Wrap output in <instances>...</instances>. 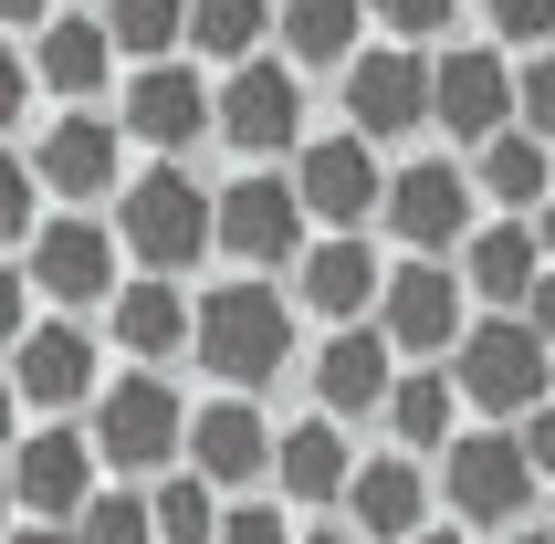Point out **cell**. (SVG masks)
<instances>
[{
	"label": "cell",
	"mask_w": 555,
	"mask_h": 544,
	"mask_svg": "<svg viewBox=\"0 0 555 544\" xmlns=\"http://www.w3.org/2000/svg\"><path fill=\"white\" fill-rule=\"evenodd\" d=\"M199 366H210L231 398L273 388L283 366H294V303H283L273 283H251V272L210 283V294H199Z\"/></svg>",
	"instance_id": "obj_1"
},
{
	"label": "cell",
	"mask_w": 555,
	"mask_h": 544,
	"mask_svg": "<svg viewBox=\"0 0 555 544\" xmlns=\"http://www.w3.org/2000/svg\"><path fill=\"white\" fill-rule=\"evenodd\" d=\"M116 242L126 262H147V283H168V272H189L199 251H220V199L189 168H147V179L116 199Z\"/></svg>",
	"instance_id": "obj_2"
},
{
	"label": "cell",
	"mask_w": 555,
	"mask_h": 544,
	"mask_svg": "<svg viewBox=\"0 0 555 544\" xmlns=\"http://www.w3.org/2000/svg\"><path fill=\"white\" fill-rule=\"evenodd\" d=\"M451 388H462V409H482V419H534V409H555V346L525 314H493V325L462 335Z\"/></svg>",
	"instance_id": "obj_3"
},
{
	"label": "cell",
	"mask_w": 555,
	"mask_h": 544,
	"mask_svg": "<svg viewBox=\"0 0 555 544\" xmlns=\"http://www.w3.org/2000/svg\"><path fill=\"white\" fill-rule=\"evenodd\" d=\"M420 126H440V63L430 53L377 42V53L346 63V137L388 147V137H420Z\"/></svg>",
	"instance_id": "obj_4"
},
{
	"label": "cell",
	"mask_w": 555,
	"mask_h": 544,
	"mask_svg": "<svg viewBox=\"0 0 555 544\" xmlns=\"http://www.w3.org/2000/svg\"><path fill=\"white\" fill-rule=\"evenodd\" d=\"M534 482H545V471L525 461V440H514V429H472V440H451V451H440V503H451L462 523H482L493 544L514 534V514L534 503Z\"/></svg>",
	"instance_id": "obj_5"
},
{
	"label": "cell",
	"mask_w": 555,
	"mask_h": 544,
	"mask_svg": "<svg viewBox=\"0 0 555 544\" xmlns=\"http://www.w3.org/2000/svg\"><path fill=\"white\" fill-rule=\"evenodd\" d=\"M305 231H314V220H305V189L273 179V168H242V179L220 189V251H231L251 283H262L273 262H305V251H314Z\"/></svg>",
	"instance_id": "obj_6"
},
{
	"label": "cell",
	"mask_w": 555,
	"mask_h": 544,
	"mask_svg": "<svg viewBox=\"0 0 555 544\" xmlns=\"http://www.w3.org/2000/svg\"><path fill=\"white\" fill-rule=\"evenodd\" d=\"M126 147H147L157 168H179L199 137H220V85H199L189 63H147V74H126Z\"/></svg>",
	"instance_id": "obj_7"
},
{
	"label": "cell",
	"mask_w": 555,
	"mask_h": 544,
	"mask_svg": "<svg viewBox=\"0 0 555 544\" xmlns=\"http://www.w3.org/2000/svg\"><path fill=\"white\" fill-rule=\"evenodd\" d=\"M94 429H63V419H42V429H22V451H11V503H22L31 523H85L94 514Z\"/></svg>",
	"instance_id": "obj_8"
},
{
	"label": "cell",
	"mask_w": 555,
	"mask_h": 544,
	"mask_svg": "<svg viewBox=\"0 0 555 544\" xmlns=\"http://www.w3.org/2000/svg\"><path fill=\"white\" fill-rule=\"evenodd\" d=\"M116 262H126V242L105 231V220H85V210H53V231L22 251V272L63 303V314H85V303H105V314H116V294H126Z\"/></svg>",
	"instance_id": "obj_9"
},
{
	"label": "cell",
	"mask_w": 555,
	"mask_h": 544,
	"mask_svg": "<svg viewBox=\"0 0 555 544\" xmlns=\"http://www.w3.org/2000/svg\"><path fill=\"white\" fill-rule=\"evenodd\" d=\"M220 147L242 157H305V74L294 63H242V74H220Z\"/></svg>",
	"instance_id": "obj_10"
},
{
	"label": "cell",
	"mask_w": 555,
	"mask_h": 544,
	"mask_svg": "<svg viewBox=\"0 0 555 544\" xmlns=\"http://www.w3.org/2000/svg\"><path fill=\"white\" fill-rule=\"evenodd\" d=\"M440 126H451L472 157L525 126V74L503 63V42H462V53H440Z\"/></svg>",
	"instance_id": "obj_11"
},
{
	"label": "cell",
	"mask_w": 555,
	"mask_h": 544,
	"mask_svg": "<svg viewBox=\"0 0 555 544\" xmlns=\"http://www.w3.org/2000/svg\"><path fill=\"white\" fill-rule=\"evenodd\" d=\"M472 168H451V157H420V168H399L388 179V231L409 242V262H430V251H472Z\"/></svg>",
	"instance_id": "obj_12"
},
{
	"label": "cell",
	"mask_w": 555,
	"mask_h": 544,
	"mask_svg": "<svg viewBox=\"0 0 555 544\" xmlns=\"http://www.w3.org/2000/svg\"><path fill=\"white\" fill-rule=\"evenodd\" d=\"M189 419H199V409H179L168 377H116V388L94 398V451L116 461V471H157V461L189 440Z\"/></svg>",
	"instance_id": "obj_13"
},
{
	"label": "cell",
	"mask_w": 555,
	"mask_h": 544,
	"mask_svg": "<svg viewBox=\"0 0 555 544\" xmlns=\"http://www.w3.org/2000/svg\"><path fill=\"white\" fill-rule=\"evenodd\" d=\"M294 189H305V220H325L336 242H357V220L388 210V168H377L367 137H314L294 157Z\"/></svg>",
	"instance_id": "obj_14"
},
{
	"label": "cell",
	"mask_w": 555,
	"mask_h": 544,
	"mask_svg": "<svg viewBox=\"0 0 555 544\" xmlns=\"http://www.w3.org/2000/svg\"><path fill=\"white\" fill-rule=\"evenodd\" d=\"M462 303H472V283L462 272H440V262H399L388 272V303H377V335L388 346H409V357H462Z\"/></svg>",
	"instance_id": "obj_15"
},
{
	"label": "cell",
	"mask_w": 555,
	"mask_h": 544,
	"mask_svg": "<svg viewBox=\"0 0 555 544\" xmlns=\"http://www.w3.org/2000/svg\"><path fill=\"white\" fill-rule=\"evenodd\" d=\"M116 157H126V126L85 116V105H63L42 137H31V168H42V189H53L63 210H85V199H105L116 189Z\"/></svg>",
	"instance_id": "obj_16"
},
{
	"label": "cell",
	"mask_w": 555,
	"mask_h": 544,
	"mask_svg": "<svg viewBox=\"0 0 555 544\" xmlns=\"http://www.w3.org/2000/svg\"><path fill=\"white\" fill-rule=\"evenodd\" d=\"M399 398V377H388V335L377 325H346V335H325L314 346V409L325 419H367V409H388Z\"/></svg>",
	"instance_id": "obj_17"
},
{
	"label": "cell",
	"mask_w": 555,
	"mask_h": 544,
	"mask_svg": "<svg viewBox=\"0 0 555 544\" xmlns=\"http://www.w3.org/2000/svg\"><path fill=\"white\" fill-rule=\"evenodd\" d=\"M189 461H199V482H210V492H242L251 471H273V461H283V440L262 429L251 398H210V409L189 419Z\"/></svg>",
	"instance_id": "obj_18"
},
{
	"label": "cell",
	"mask_w": 555,
	"mask_h": 544,
	"mask_svg": "<svg viewBox=\"0 0 555 544\" xmlns=\"http://www.w3.org/2000/svg\"><path fill=\"white\" fill-rule=\"evenodd\" d=\"M11 388H22V409H85L94 398V335L85 325H31L22 346H11Z\"/></svg>",
	"instance_id": "obj_19"
},
{
	"label": "cell",
	"mask_w": 555,
	"mask_h": 544,
	"mask_svg": "<svg viewBox=\"0 0 555 544\" xmlns=\"http://www.w3.org/2000/svg\"><path fill=\"white\" fill-rule=\"evenodd\" d=\"M294 303L305 314H325V325H357V314H377L388 303V272H377V251L367 242H314L305 262H294Z\"/></svg>",
	"instance_id": "obj_20"
},
{
	"label": "cell",
	"mask_w": 555,
	"mask_h": 544,
	"mask_svg": "<svg viewBox=\"0 0 555 544\" xmlns=\"http://www.w3.org/2000/svg\"><path fill=\"white\" fill-rule=\"evenodd\" d=\"M545 272H555V262H545V242H534L525 220H493V231H472V251H462L472 303H493V314H525Z\"/></svg>",
	"instance_id": "obj_21"
},
{
	"label": "cell",
	"mask_w": 555,
	"mask_h": 544,
	"mask_svg": "<svg viewBox=\"0 0 555 544\" xmlns=\"http://www.w3.org/2000/svg\"><path fill=\"white\" fill-rule=\"evenodd\" d=\"M357 31H367V0H283V63L294 74H346L367 53Z\"/></svg>",
	"instance_id": "obj_22"
},
{
	"label": "cell",
	"mask_w": 555,
	"mask_h": 544,
	"mask_svg": "<svg viewBox=\"0 0 555 544\" xmlns=\"http://www.w3.org/2000/svg\"><path fill=\"white\" fill-rule=\"evenodd\" d=\"M346 514H357V534L367 544H420L430 534V492H420V461H367L357 471V492H346Z\"/></svg>",
	"instance_id": "obj_23"
},
{
	"label": "cell",
	"mask_w": 555,
	"mask_h": 544,
	"mask_svg": "<svg viewBox=\"0 0 555 544\" xmlns=\"http://www.w3.org/2000/svg\"><path fill=\"white\" fill-rule=\"evenodd\" d=\"M116 346L126 357H179V346H199V303L179 294V283H126L116 294Z\"/></svg>",
	"instance_id": "obj_24"
},
{
	"label": "cell",
	"mask_w": 555,
	"mask_h": 544,
	"mask_svg": "<svg viewBox=\"0 0 555 544\" xmlns=\"http://www.w3.org/2000/svg\"><path fill=\"white\" fill-rule=\"evenodd\" d=\"M283 503H336V492H357V461H346V429L336 419H305L283 429V461H273Z\"/></svg>",
	"instance_id": "obj_25"
},
{
	"label": "cell",
	"mask_w": 555,
	"mask_h": 544,
	"mask_svg": "<svg viewBox=\"0 0 555 544\" xmlns=\"http://www.w3.org/2000/svg\"><path fill=\"white\" fill-rule=\"evenodd\" d=\"M262 31H283V0H199V11H189V42H199L220 74L262 63Z\"/></svg>",
	"instance_id": "obj_26"
},
{
	"label": "cell",
	"mask_w": 555,
	"mask_h": 544,
	"mask_svg": "<svg viewBox=\"0 0 555 544\" xmlns=\"http://www.w3.org/2000/svg\"><path fill=\"white\" fill-rule=\"evenodd\" d=\"M472 179H482V199H503V210H545L555 199V157H545V137H493V147L472 157Z\"/></svg>",
	"instance_id": "obj_27"
},
{
	"label": "cell",
	"mask_w": 555,
	"mask_h": 544,
	"mask_svg": "<svg viewBox=\"0 0 555 544\" xmlns=\"http://www.w3.org/2000/svg\"><path fill=\"white\" fill-rule=\"evenodd\" d=\"M105 63H116V31L105 22H53L42 42H31V74H42L53 94H74V105L105 85Z\"/></svg>",
	"instance_id": "obj_28"
},
{
	"label": "cell",
	"mask_w": 555,
	"mask_h": 544,
	"mask_svg": "<svg viewBox=\"0 0 555 544\" xmlns=\"http://www.w3.org/2000/svg\"><path fill=\"white\" fill-rule=\"evenodd\" d=\"M451 419H462V388L451 377H399V398H388V429H399V451H451Z\"/></svg>",
	"instance_id": "obj_29"
},
{
	"label": "cell",
	"mask_w": 555,
	"mask_h": 544,
	"mask_svg": "<svg viewBox=\"0 0 555 544\" xmlns=\"http://www.w3.org/2000/svg\"><path fill=\"white\" fill-rule=\"evenodd\" d=\"M189 11H199V0H116L105 31H116V53H137V74H147V63H168L189 42Z\"/></svg>",
	"instance_id": "obj_30"
},
{
	"label": "cell",
	"mask_w": 555,
	"mask_h": 544,
	"mask_svg": "<svg viewBox=\"0 0 555 544\" xmlns=\"http://www.w3.org/2000/svg\"><path fill=\"white\" fill-rule=\"evenodd\" d=\"M74 544H157V492H94Z\"/></svg>",
	"instance_id": "obj_31"
},
{
	"label": "cell",
	"mask_w": 555,
	"mask_h": 544,
	"mask_svg": "<svg viewBox=\"0 0 555 544\" xmlns=\"http://www.w3.org/2000/svg\"><path fill=\"white\" fill-rule=\"evenodd\" d=\"M157 534H168V544H220V492L199 482V471L168 482V492H157Z\"/></svg>",
	"instance_id": "obj_32"
},
{
	"label": "cell",
	"mask_w": 555,
	"mask_h": 544,
	"mask_svg": "<svg viewBox=\"0 0 555 544\" xmlns=\"http://www.w3.org/2000/svg\"><path fill=\"white\" fill-rule=\"evenodd\" d=\"M493 42H525V53H555V0H482Z\"/></svg>",
	"instance_id": "obj_33"
},
{
	"label": "cell",
	"mask_w": 555,
	"mask_h": 544,
	"mask_svg": "<svg viewBox=\"0 0 555 544\" xmlns=\"http://www.w3.org/2000/svg\"><path fill=\"white\" fill-rule=\"evenodd\" d=\"M367 11L388 22V42H409V53H420L430 31H451V11H462V0H367Z\"/></svg>",
	"instance_id": "obj_34"
},
{
	"label": "cell",
	"mask_w": 555,
	"mask_h": 544,
	"mask_svg": "<svg viewBox=\"0 0 555 544\" xmlns=\"http://www.w3.org/2000/svg\"><path fill=\"white\" fill-rule=\"evenodd\" d=\"M220 544H305V534L283 523V503H231L220 514Z\"/></svg>",
	"instance_id": "obj_35"
},
{
	"label": "cell",
	"mask_w": 555,
	"mask_h": 544,
	"mask_svg": "<svg viewBox=\"0 0 555 544\" xmlns=\"http://www.w3.org/2000/svg\"><path fill=\"white\" fill-rule=\"evenodd\" d=\"M525 137H545V147H555V53L525 63Z\"/></svg>",
	"instance_id": "obj_36"
},
{
	"label": "cell",
	"mask_w": 555,
	"mask_h": 544,
	"mask_svg": "<svg viewBox=\"0 0 555 544\" xmlns=\"http://www.w3.org/2000/svg\"><path fill=\"white\" fill-rule=\"evenodd\" d=\"M514 440H525V461H534V471H545V482H555V409H534V419L514 429Z\"/></svg>",
	"instance_id": "obj_37"
},
{
	"label": "cell",
	"mask_w": 555,
	"mask_h": 544,
	"mask_svg": "<svg viewBox=\"0 0 555 544\" xmlns=\"http://www.w3.org/2000/svg\"><path fill=\"white\" fill-rule=\"evenodd\" d=\"M0 11H11V22H22L31 42H42V31H53V0H0Z\"/></svg>",
	"instance_id": "obj_38"
},
{
	"label": "cell",
	"mask_w": 555,
	"mask_h": 544,
	"mask_svg": "<svg viewBox=\"0 0 555 544\" xmlns=\"http://www.w3.org/2000/svg\"><path fill=\"white\" fill-rule=\"evenodd\" d=\"M11 544H74V523H22Z\"/></svg>",
	"instance_id": "obj_39"
},
{
	"label": "cell",
	"mask_w": 555,
	"mask_h": 544,
	"mask_svg": "<svg viewBox=\"0 0 555 544\" xmlns=\"http://www.w3.org/2000/svg\"><path fill=\"white\" fill-rule=\"evenodd\" d=\"M534 242H545V262H555V199H545V210H534Z\"/></svg>",
	"instance_id": "obj_40"
},
{
	"label": "cell",
	"mask_w": 555,
	"mask_h": 544,
	"mask_svg": "<svg viewBox=\"0 0 555 544\" xmlns=\"http://www.w3.org/2000/svg\"><path fill=\"white\" fill-rule=\"evenodd\" d=\"M305 544H367V534H305Z\"/></svg>",
	"instance_id": "obj_41"
},
{
	"label": "cell",
	"mask_w": 555,
	"mask_h": 544,
	"mask_svg": "<svg viewBox=\"0 0 555 544\" xmlns=\"http://www.w3.org/2000/svg\"><path fill=\"white\" fill-rule=\"evenodd\" d=\"M420 544H472V534H420Z\"/></svg>",
	"instance_id": "obj_42"
},
{
	"label": "cell",
	"mask_w": 555,
	"mask_h": 544,
	"mask_svg": "<svg viewBox=\"0 0 555 544\" xmlns=\"http://www.w3.org/2000/svg\"><path fill=\"white\" fill-rule=\"evenodd\" d=\"M503 544H555V534H503Z\"/></svg>",
	"instance_id": "obj_43"
}]
</instances>
